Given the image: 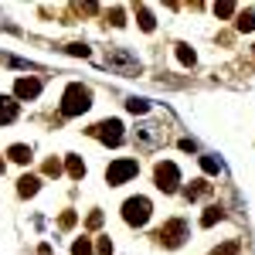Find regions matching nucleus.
<instances>
[{"label":"nucleus","mask_w":255,"mask_h":255,"mask_svg":"<svg viewBox=\"0 0 255 255\" xmlns=\"http://www.w3.org/2000/svg\"><path fill=\"white\" fill-rule=\"evenodd\" d=\"M89 106H92V92L85 85H79V82H72L65 89V99H61V113L65 116H82Z\"/></svg>","instance_id":"obj_1"},{"label":"nucleus","mask_w":255,"mask_h":255,"mask_svg":"<svg viewBox=\"0 0 255 255\" xmlns=\"http://www.w3.org/2000/svg\"><path fill=\"white\" fill-rule=\"evenodd\" d=\"M150 211H153V204L146 201V197H129L126 204H123V218H126V225H146L150 221Z\"/></svg>","instance_id":"obj_2"},{"label":"nucleus","mask_w":255,"mask_h":255,"mask_svg":"<svg viewBox=\"0 0 255 255\" xmlns=\"http://www.w3.org/2000/svg\"><path fill=\"white\" fill-rule=\"evenodd\" d=\"M106 65L116 68L119 75H139V61L129 51H123V48H109L106 51Z\"/></svg>","instance_id":"obj_3"},{"label":"nucleus","mask_w":255,"mask_h":255,"mask_svg":"<svg viewBox=\"0 0 255 255\" xmlns=\"http://www.w3.org/2000/svg\"><path fill=\"white\" fill-rule=\"evenodd\" d=\"M163 139H167L163 123H143V126L136 129V146L139 150H157Z\"/></svg>","instance_id":"obj_4"},{"label":"nucleus","mask_w":255,"mask_h":255,"mask_svg":"<svg viewBox=\"0 0 255 255\" xmlns=\"http://www.w3.org/2000/svg\"><path fill=\"white\" fill-rule=\"evenodd\" d=\"M153 180H157V187H160V191L174 194V191H177V184H180V170H177V163H170V160L157 163V170H153Z\"/></svg>","instance_id":"obj_5"},{"label":"nucleus","mask_w":255,"mask_h":255,"mask_svg":"<svg viewBox=\"0 0 255 255\" xmlns=\"http://www.w3.org/2000/svg\"><path fill=\"white\" fill-rule=\"evenodd\" d=\"M136 160H129V157H123L116 160V163H109V170H106V180L113 184V187H119V184H126L129 177H136Z\"/></svg>","instance_id":"obj_6"},{"label":"nucleus","mask_w":255,"mask_h":255,"mask_svg":"<svg viewBox=\"0 0 255 255\" xmlns=\"http://www.w3.org/2000/svg\"><path fill=\"white\" fill-rule=\"evenodd\" d=\"M89 133L96 139H102V143H109V146H119V143H123V123H119V119H106V123L92 126Z\"/></svg>","instance_id":"obj_7"},{"label":"nucleus","mask_w":255,"mask_h":255,"mask_svg":"<svg viewBox=\"0 0 255 255\" xmlns=\"http://www.w3.org/2000/svg\"><path fill=\"white\" fill-rule=\"evenodd\" d=\"M184 235H187V225L180 221V218H174V221H167L163 228L157 232V238L163 242V245H170V249H177L180 242H184Z\"/></svg>","instance_id":"obj_8"},{"label":"nucleus","mask_w":255,"mask_h":255,"mask_svg":"<svg viewBox=\"0 0 255 255\" xmlns=\"http://www.w3.org/2000/svg\"><path fill=\"white\" fill-rule=\"evenodd\" d=\"M38 92H41L38 79H17V85H14V96L17 99H38Z\"/></svg>","instance_id":"obj_9"},{"label":"nucleus","mask_w":255,"mask_h":255,"mask_svg":"<svg viewBox=\"0 0 255 255\" xmlns=\"http://www.w3.org/2000/svg\"><path fill=\"white\" fill-rule=\"evenodd\" d=\"M17 119V102L10 96H0V126L3 123H14Z\"/></svg>","instance_id":"obj_10"},{"label":"nucleus","mask_w":255,"mask_h":255,"mask_svg":"<svg viewBox=\"0 0 255 255\" xmlns=\"http://www.w3.org/2000/svg\"><path fill=\"white\" fill-rule=\"evenodd\" d=\"M38 187H41V180H38V177H20V180H17L20 197H34V194H38Z\"/></svg>","instance_id":"obj_11"},{"label":"nucleus","mask_w":255,"mask_h":255,"mask_svg":"<svg viewBox=\"0 0 255 255\" xmlns=\"http://www.w3.org/2000/svg\"><path fill=\"white\" fill-rule=\"evenodd\" d=\"M7 157L14 160V163H27V160H31V150H27L24 143H14V146L7 150Z\"/></svg>","instance_id":"obj_12"},{"label":"nucleus","mask_w":255,"mask_h":255,"mask_svg":"<svg viewBox=\"0 0 255 255\" xmlns=\"http://www.w3.org/2000/svg\"><path fill=\"white\" fill-rule=\"evenodd\" d=\"M204 194H211V184L208 180H194V187H187V197L194 201V197H204Z\"/></svg>","instance_id":"obj_13"},{"label":"nucleus","mask_w":255,"mask_h":255,"mask_svg":"<svg viewBox=\"0 0 255 255\" xmlns=\"http://www.w3.org/2000/svg\"><path fill=\"white\" fill-rule=\"evenodd\" d=\"M201 170H204V174H218V170H221V160L218 157H201Z\"/></svg>","instance_id":"obj_14"},{"label":"nucleus","mask_w":255,"mask_h":255,"mask_svg":"<svg viewBox=\"0 0 255 255\" xmlns=\"http://www.w3.org/2000/svg\"><path fill=\"white\" fill-rule=\"evenodd\" d=\"M238 31H255V14H252V10L238 14Z\"/></svg>","instance_id":"obj_15"},{"label":"nucleus","mask_w":255,"mask_h":255,"mask_svg":"<svg viewBox=\"0 0 255 255\" xmlns=\"http://www.w3.org/2000/svg\"><path fill=\"white\" fill-rule=\"evenodd\" d=\"M136 17H139V27H143V31H153V14H150L146 7H139Z\"/></svg>","instance_id":"obj_16"},{"label":"nucleus","mask_w":255,"mask_h":255,"mask_svg":"<svg viewBox=\"0 0 255 255\" xmlns=\"http://www.w3.org/2000/svg\"><path fill=\"white\" fill-rule=\"evenodd\" d=\"M215 221H221V208H208V211H204V218H201V225H204V228H211Z\"/></svg>","instance_id":"obj_17"},{"label":"nucleus","mask_w":255,"mask_h":255,"mask_svg":"<svg viewBox=\"0 0 255 255\" xmlns=\"http://www.w3.org/2000/svg\"><path fill=\"white\" fill-rule=\"evenodd\" d=\"M72 255H92V242H89V238H79V242L72 245Z\"/></svg>","instance_id":"obj_18"},{"label":"nucleus","mask_w":255,"mask_h":255,"mask_svg":"<svg viewBox=\"0 0 255 255\" xmlns=\"http://www.w3.org/2000/svg\"><path fill=\"white\" fill-rule=\"evenodd\" d=\"M126 109L136 116V113H146V109H150V102H146V99H129V102H126Z\"/></svg>","instance_id":"obj_19"},{"label":"nucleus","mask_w":255,"mask_h":255,"mask_svg":"<svg viewBox=\"0 0 255 255\" xmlns=\"http://www.w3.org/2000/svg\"><path fill=\"white\" fill-rule=\"evenodd\" d=\"M68 174L72 177H85V163L79 157H68Z\"/></svg>","instance_id":"obj_20"},{"label":"nucleus","mask_w":255,"mask_h":255,"mask_svg":"<svg viewBox=\"0 0 255 255\" xmlns=\"http://www.w3.org/2000/svg\"><path fill=\"white\" fill-rule=\"evenodd\" d=\"M177 58H180V65H194V51H191L187 44H180V48H177Z\"/></svg>","instance_id":"obj_21"},{"label":"nucleus","mask_w":255,"mask_h":255,"mask_svg":"<svg viewBox=\"0 0 255 255\" xmlns=\"http://www.w3.org/2000/svg\"><path fill=\"white\" fill-rule=\"evenodd\" d=\"M215 14H218V17H232V14H235V3H218Z\"/></svg>","instance_id":"obj_22"},{"label":"nucleus","mask_w":255,"mask_h":255,"mask_svg":"<svg viewBox=\"0 0 255 255\" xmlns=\"http://www.w3.org/2000/svg\"><path fill=\"white\" fill-rule=\"evenodd\" d=\"M215 255H238V242H228V245L215 249Z\"/></svg>","instance_id":"obj_23"},{"label":"nucleus","mask_w":255,"mask_h":255,"mask_svg":"<svg viewBox=\"0 0 255 255\" xmlns=\"http://www.w3.org/2000/svg\"><path fill=\"white\" fill-rule=\"evenodd\" d=\"M44 174H48V177H58L61 174V163H58V160H48V163H44Z\"/></svg>","instance_id":"obj_24"},{"label":"nucleus","mask_w":255,"mask_h":255,"mask_svg":"<svg viewBox=\"0 0 255 255\" xmlns=\"http://www.w3.org/2000/svg\"><path fill=\"white\" fill-rule=\"evenodd\" d=\"M68 55H82V58H85V55H89V48H85V44H79V41H75V44H68Z\"/></svg>","instance_id":"obj_25"},{"label":"nucleus","mask_w":255,"mask_h":255,"mask_svg":"<svg viewBox=\"0 0 255 255\" xmlns=\"http://www.w3.org/2000/svg\"><path fill=\"white\" fill-rule=\"evenodd\" d=\"M99 255H113V242H109V238L99 242Z\"/></svg>","instance_id":"obj_26"},{"label":"nucleus","mask_w":255,"mask_h":255,"mask_svg":"<svg viewBox=\"0 0 255 255\" xmlns=\"http://www.w3.org/2000/svg\"><path fill=\"white\" fill-rule=\"evenodd\" d=\"M72 225H75V215H72V211H65V215H61V228H72Z\"/></svg>","instance_id":"obj_27"},{"label":"nucleus","mask_w":255,"mask_h":255,"mask_svg":"<svg viewBox=\"0 0 255 255\" xmlns=\"http://www.w3.org/2000/svg\"><path fill=\"white\" fill-rule=\"evenodd\" d=\"M99 225H102V215L92 211V215H89V228H99Z\"/></svg>","instance_id":"obj_28"},{"label":"nucleus","mask_w":255,"mask_h":255,"mask_svg":"<svg viewBox=\"0 0 255 255\" xmlns=\"http://www.w3.org/2000/svg\"><path fill=\"white\" fill-rule=\"evenodd\" d=\"M180 150H187V153H194V150H197V143H194V139H180Z\"/></svg>","instance_id":"obj_29"},{"label":"nucleus","mask_w":255,"mask_h":255,"mask_svg":"<svg viewBox=\"0 0 255 255\" xmlns=\"http://www.w3.org/2000/svg\"><path fill=\"white\" fill-rule=\"evenodd\" d=\"M109 17H113V24H116V27H123V24H126V20H123V10H113Z\"/></svg>","instance_id":"obj_30"},{"label":"nucleus","mask_w":255,"mask_h":255,"mask_svg":"<svg viewBox=\"0 0 255 255\" xmlns=\"http://www.w3.org/2000/svg\"><path fill=\"white\" fill-rule=\"evenodd\" d=\"M0 174H3V160H0Z\"/></svg>","instance_id":"obj_31"}]
</instances>
